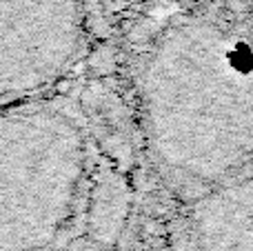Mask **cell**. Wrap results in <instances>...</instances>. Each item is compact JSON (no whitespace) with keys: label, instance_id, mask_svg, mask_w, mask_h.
<instances>
[{"label":"cell","instance_id":"obj_5","mask_svg":"<svg viewBox=\"0 0 253 251\" xmlns=\"http://www.w3.org/2000/svg\"><path fill=\"white\" fill-rule=\"evenodd\" d=\"M140 2H153V0H96V4H100L105 9H114V11H120L125 7H133V4Z\"/></svg>","mask_w":253,"mask_h":251},{"label":"cell","instance_id":"obj_3","mask_svg":"<svg viewBox=\"0 0 253 251\" xmlns=\"http://www.w3.org/2000/svg\"><path fill=\"white\" fill-rule=\"evenodd\" d=\"M87 0H0V107L49 93L87 49Z\"/></svg>","mask_w":253,"mask_h":251},{"label":"cell","instance_id":"obj_4","mask_svg":"<svg viewBox=\"0 0 253 251\" xmlns=\"http://www.w3.org/2000/svg\"><path fill=\"white\" fill-rule=\"evenodd\" d=\"M180 251H253V165L189 200Z\"/></svg>","mask_w":253,"mask_h":251},{"label":"cell","instance_id":"obj_1","mask_svg":"<svg viewBox=\"0 0 253 251\" xmlns=\"http://www.w3.org/2000/svg\"><path fill=\"white\" fill-rule=\"evenodd\" d=\"M69 93L0 107V251H114L131 158Z\"/></svg>","mask_w":253,"mask_h":251},{"label":"cell","instance_id":"obj_2","mask_svg":"<svg viewBox=\"0 0 253 251\" xmlns=\"http://www.w3.org/2000/svg\"><path fill=\"white\" fill-rule=\"evenodd\" d=\"M153 169L193 200L253 165V38L211 13L165 25L135 69Z\"/></svg>","mask_w":253,"mask_h":251}]
</instances>
